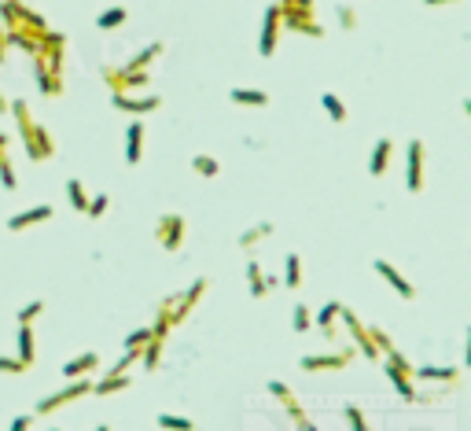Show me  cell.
Listing matches in <instances>:
<instances>
[{
	"instance_id": "obj_34",
	"label": "cell",
	"mask_w": 471,
	"mask_h": 431,
	"mask_svg": "<svg viewBox=\"0 0 471 431\" xmlns=\"http://www.w3.org/2000/svg\"><path fill=\"white\" fill-rule=\"evenodd\" d=\"M152 339H155L152 325H147V328H137L133 336H125V350H144V347H147V343H152Z\"/></svg>"
},
{
	"instance_id": "obj_6",
	"label": "cell",
	"mask_w": 471,
	"mask_h": 431,
	"mask_svg": "<svg viewBox=\"0 0 471 431\" xmlns=\"http://www.w3.org/2000/svg\"><path fill=\"white\" fill-rule=\"evenodd\" d=\"M184 232H188V225H184L181 214H162V218L155 222V240L166 251H181L184 247Z\"/></svg>"
},
{
	"instance_id": "obj_40",
	"label": "cell",
	"mask_w": 471,
	"mask_h": 431,
	"mask_svg": "<svg viewBox=\"0 0 471 431\" xmlns=\"http://www.w3.org/2000/svg\"><path fill=\"white\" fill-rule=\"evenodd\" d=\"M369 332H372V343H376V350L379 354H391L394 350V343H391V336L383 332V328H376V325H369Z\"/></svg>"
},
{
	"instance_id": "obj_28",
	"label": "cell",
	"mask_w": 471,
	"mask_h": 431,
	"mask_svg": "<svg viewBox=\"0 0 471 431\" xmlns=\"http://www.w3.org/2000/svg\"><path fill=\"white\" fill-rule=\"evenodd\" d=\"M265 236H272V222H258L254 229H247V232L240 236V247H243V251H250L254 244H262Z\"/></svg>"
},
{
	"instance_id": "obj_13",
	"label": "cell",
	"mask_w": 471,
	"mask_h": 431,
	"mask_svg": "<svg viewBox=\"0 0 471 431\" xmlns=\"http://www.w3.org/2000/svg\"><path fill=\"white\" fill-rule=\"evenodd\" d=\"M372 269H376V273H379L383 280H387V284H391V288H394V291H398L401 298H409V303L416 298V288H413L409 280H405V276H401V273H398V269H394V266L387 262V258H376V262H372Z\"/></svg>"
},
{
	"instance_id": "obj_1",
	"label": "cell",
	"mask_w": 471,
	"mask_h": 431,
	"mask_svg": "<svg viewBox=\"0 0 471 431\" xmlns=\"http://www.w3.org/2000/svg\"><path fill=\"white\" fill-rule=\"evenodd\" d=\"M8 111H11L15 122H18V137H23L26 155H30L33 162H48V159L55 155V140H52V133H48V129L41 125V122H33L30 107H26L23 100H11Z\"/></svg>"
},
{
	"instance_id": "obj_5",
	"label": "cell",
	"mask_w": 471,
	"mask_h": 431,
	"mask_svg": "<svg viewBox=\"0 0 471 431\" xmlns=\"http://www.w3.org/2000/svg\"><path fill=\"white\" fill-rule=\"evenodd\" d=\"M103 81L111 85V93H133V89H147L152 74L147 71H125V67H103Z\"/></svg>"
},
{
	"instance_id": "obj_38",
	"label": "cell",
	"mask_w": 471,
	"mask_h": 431,
	"mask_svg": "<svg viewBox=\"0 0 471 431\" xmlns=\"http://www.w3.org/2000/svg\"><path fill=\"white\" fill-rule=\"evenodd\" d=\"M0 185H4V192H15V188H18V181H15V166H11L8 155L0 159Z\"/></svg>"
},
{
	"instance_id": "obj_8",
	"label": "cell",
	"mask_w": 471,
	"mask_h": 431,
	"mask_svg": "<svg viewBox=\"0 0 471 431\" xmlns=\"http://www.w3.org/2000/svg\"><path fill=\"white\" fill-rule=\"evenodd\" d=\"M111 107H118V111H125V115L140 118V115H152V111H159V107H162V96H159V93H152V96H129V93H111Z\"/></svg>"
},
{
	"instance_id": "obj_23",
	"label": "cell",
	"mask_w": 471,
	"mask_h": 431,
	"mask_svg": "<svg viewBox=\"0 0 471 431\" xmlns=\"http://www.w3.org/2000/svg\"><path fill=\"white\" fill-rule=\"evenodd\" d=\"M125 387H129V373H118V376L107 373L103 380L92 383V395H118V391H125Z\"/></svg>"
},
{
	"instance_id": "obj_37",
	"label": "cell",
	"mask_w": 471,
	"mask_h": 431,
	"mask_svg": "<svg viewBox=\"0 0 471 431\" xmlns=\"http://www.w3.org/2000/svg\"><path fill=\"white\" fill-rule=\"evenodd\" d=\"M342 417H346V424H350L354 431H372L369 420H365V413H361L357 405H346V409H342Z\"/></svg>"
},
{
	"instance_id": "obj_26",
	"label": "cell",
	"mask_w": 471,
	"mask_h": 431,
	"mask_svg": "<svg viewBox=\"0 0 471 431\" xmlns=\"http://www.w3.org/2000/svg\"><path fill=\"white\" fill-rule=\"evenodd\" d=\"M320 107H324V111L332 115V122H335V125L346 122V103H342L335 93H320Z\"/></svg>"
},
{
	"instance_id": "obj_35",
	"label": "cell",
	"mask_w": 471,
	"mask_h": 431,
	"mask_svg": "<svg viewBox=\"0 0 471 431\" xmlns=\"http://www.w3.org/2000/svg\"><path fill=\"white\" fill-rule=\"evenodd\" d=\"M41 313H45V298H33V303H26L23 310H18V325H33Z\"/></svg>"
},
{
	"instance_id": "obj_16",
	"label": "cell",
	"mask_w": 471,
	"mask_h": 431,
	"mask_svg": "<svg viewBox=\"0 0 471 431\" xmlns=\"http://www.w3.org/2000/svg\"><path fill=\"white\" fill-rule=\"evenodd\" d=\"M144 159V122H129L125 125V162L137 166Z\"/></svg>"
},
{
	"instance_id": "obj_7",
	"label": "cell",
	"mask_w": 471,
	"mask_h": 431,
	"mask_svg": "<svg viewBox=\"0 0 471 431\" xmlns=\"http://www.w3.org/2000/svg\"><path fill=\"white\" fill-rule=\"evenodd\" d=\"M280 23H284V30H291V33L324 37V26L317 23V15H313V11H302V8H280Z\"/></svg>"
},
{
	"instance_id": "obj_19",
	"label": "cell",
	"mask_w": 471,
	"mask_h": 431,
	"mask_svg": "<svg viewBox=\"0 0 471 431\" xmlns=\"http://www.w3.org/2000/svg\"><path fill=\"white\" fill-rule=\"evenodd\" d=\"M416 380H435V383H457L460 380V369H453V365H420V369H413Z\"/></svg>"
},
{
	"instance_id": "obj_2",
	"label": "cell",
	"mask_w": 471,
	"mask_h": 431,
	"mask_svg": "<svg viewBox=\"0 0 471 431\" xmlns=\"http://www.w3.org/2000/svg\"><path fill=\"white\" fill-rule=\"evenodd\" d=\"M0 23H8V30H15V26H26V30H48V23H45V15H37V11H30L23 0H0Z\"/></svg>"
},
{
	"instance_id": "obj_20",
	"label": "cell",
	"mask_w": 471,
	"mask_h": 431,
	"mask_svg": "<svg viewBox=\"0 0 471 431\" xmlns=\"http://www.w3.org/2000/svg\"><path fill=\"white\" fill-rule=\"evenodd\" d=\"M339 310H342V303H328V306H320L317 310V317H313V328H320L328 339L335 336V321H339Z\"/></svg>"
},
{
	"instance_id": "obj_17",
	"label": "cell",
	"mask_w": 471,
	"mask_h": 431,
	"mask_svg": "<svg viewBox=\"0 0 471 431\" xmlns=\"http://www.w3.org/2000/svg\"><path fill=\"white\" fill-rule=\"evenodd\" d=\"M96 365H100V358H96L92 350H85V354H78V358H70L67 365H63V376H67V380L92 376V373H96Z\"/></svg>"
},
{
	"instance_id": "obj_14",
	"label": "cell",
	"mask_w": 471,
	"mask_h": 431,
	"mask_svg": "<svg viewBox=\"0 0 471 431\" xmlns=\"http://www.w3.org/2000/svg\"><path fill=\"white\" fill-rule=\"evenodd\" d=\"M52 218V207L48 203H37V207H30V210H23V214H11L8 218V229L11 232H23V229H30V225H37V222H48Z\"/></svg>"
},
{
	"instance_id": "obj_29",
	"label": "cell",
	"mask_w": 471,
	"mask_h": 431,
	"mask_svg": "<svg viewBox=\"0 0 471 431\" xmlns=\"http://www.w3.org/2000/svg\"><path fill=\"white\" fill-rule=\"evenodd\" d=\"M247 280H250V295H254V298H265V291H269V276H262V266H258V262H250V266H247Z\"/></svg>"
},
{
	"instance_id": "obj_48",
	"label": "cell",
	"mask_w": 471,
	"mask_h": 431,
	"mask_svg": "<svg viewBox=\"0 0 471 431\" xmlns=\"http://www.w3.org/2000/svg\"><path fill=\"white\" fill-rule=\"evenodd\" d=\"M464 365L471 369V328H467V354H464Z\"/></svg>"
},
{
	"instance_id": "obj_3",
	"label": "cell",
	"mask_w": 471,
	"mask_h": 431,
	"mask_svg": "<svg viewBox=\"0 0 471 431\" xmlns=\"http://www.w3.org/2000/svg\"><path fill=\"white\" fill-rule=\"evenodd\" d=\"M339 321L350 328V336H354V350H361V358H369V361H383V354L376 350V343H372V332H369V325H365V321H361L354 310H346V306H342V310H339Z\"/></svg>"
},
{
	"instance_id": "obj_39",
	"label": "cell",
	"mask_w": 471,
	"mask_h": 431,
	"mask_svg": "<svg viewBox=\"0 0 471 431\" xmlns=\"http://www.w3.org/2000/svg\"><path fill=\"white\" fill-rule=\"evenodd\" d=\"M137 361H140V350H125V358H118V361L111 365V376H118V373H129Z\"/></svg>"
},
{
	"instance_id": "obj_21",
	"label": "cell",
	"mask_w": 471,
	"mask_h": 431,
	"mask_svg": "<svg viewBox=\"0 0 471 431\" xmlns=\"http://www.w3.org/2000/svg\"><path fill=\"white\" fill-rule=\"evenodd\" d=\"M162 56V41H152V45H147V48H140L129 63H125V71H147V67H152V63Z\"/></svg>"
},
{
	"instance_id": "obj_31",
	"label": "cell",
	"mask_w": 471,
	"mask_h": 431,
	"mask_svg": "<svg viewBox=\"0 0 471 431\" xmlns=\"http://www.w3.org/2000/svg\"><path fill=\"white\" fill-rule=\"evenodd\" d=\"M155 424H159V427H166V431H196V420L177 417V413H159V417H155Z\"/></svg>"
},
{
	"instance_id": "obj_4",
	"label": "cell",
	"mask_w": 471,
	"mask_h": 431,
	"mask_svg": "<svg viewBox=\"0 0 471 431\" xmlns=\"http://www.w3.org/2000/svg\"><path fill=\"white\" fill-rule=\"evenodd\" d=\"M92 383H96V380L81 376V380H74L70 387H63V391L41 398V402H37V417H48V413H55L59 405H67V402H74V398H81V395H92Z\"/></svg>"
},
{
	"instance_id": "obj_30",
	"label": "cell",
	"mask_w": 471,
	"mask_h": 431,
	"mask_svg": "<svg viewBox=\"0 0 471 431\" xmlns=\"http://www.w3.org/2000/svg\"><path fill=\"white\" fill-rule=\"evenodd\" d=\"M67 199H70V207H74L78 214L89 210V196H85V185H81L78 177H70V181H67Z\"/></svg>"
},
{
	"instance_id": "obj_41",
	"label": "cell",
	"mask_w": 471,
	"mask_h": 431,
	"mask_svg": "<svg viewBox=\"0 0 471 431\" xmlns=\"http://www.w3.org/2000/svg\"><path fill=\"white\" fill-rule=\"evenodd\" d=\"M107 207H111V196H103V192H100V196L89 199V210H85V214H89V218H103Z\"/></svg>"
},
{
	"instance_id": "obj_32",
	"label": "cell",
	"mask_w": 471,
	"mask_h": 431,
	"mask_svg": "<svg viewBox=\"0 0 471 431\" xmlns=\"http://www.w3.org/2000/svg\"><path fill=\"white\" fill-rule=\"evenodd\" d=\"M162 343H166V339H152V343H147V347L140 350V361H144L147 373L159 369V361H162Z\"/></svg>"
},
{
	"instance_id": "obj_12",
	"label": "cell",
	"mask_w": 471,
	"mask_h": 431,
	"mask_svg": "<svg viewBox=\"0 0 471 431\" xmlns=\"http://www.w3.org/2000/svg\"><path fill=\"white\" fill-rule=\"evenodd\" d=\"M357 358V350H339V354H309L302 358L306 373H320V369H346V365Z\"/></svg>"
},
{
	"instance_id": "obj_44",
	"label": "cell",
	"mask_w": 471,
	"mask_h": 431,
	"mask_svg": "<svg viewBox=\"0 0 471 431\" xmlns=\"http://www.w3.org/2000/svg\"><path fill=\"white\" fill-rule=\"evenodd\" d=\"M276 4H280V8H302V11H313L317 8L313 0H276Z\"/></svg>"
},
{
	"instance_id": "obj_50",
	"label": "cell",
	"mask_w": 471,
	"mask_h": 431,
	"mask_svg": "<svg viewBox=\"0 0 471 431\" xmlns=\"http://www.w3.org/2000/svg\"><path fill=\"white\" fill-rule=\"evenodd\" d=\"M464 111H467V118H471V100H464Z\"/></svg>"
},
{
	"instance_id": "obj_36",
	"label": "cell",
	"mask_w": 471,
	"mask_h": 431,
	"mask_svg": "<svg viewBox=\"0 0 471 431\" xmlns=\"http://www.w3.org/2000/svg\"><path fill=\"white\" fill-rule=\"evenodd\" d=\"M291 325H295V332H309V328H313V313H309L302 303H298V306L291 310Z\"/></svg>"
},
{
	"instance_id": "obj_43",
	"label": "cell",
	"mask_w": 471,
	"mask_h": 431,
	"mask_svg": "<svg viewBox=\"0 0 471 431\" xmlns=\"http://www.w3.org/2000/svg\"><path fill=\"white\" fill-rule=\"evenodd\" d=\"M339 26L342 30H357V11L354 8H339Z\"/></svg>"
},
{
	"instance_id": "obj_24",
	"label": "cell",
	"mask_w": 471,
	"mask_h": 431,
	"mask_svg": "<svg viewBox=\"0 0 471 431\" xmlns=\"http://www.w3.org/2000/svg\"><path fill=\"white\" fill-rule=\"evenodd\" d=\"M228 100L243 103V107H269V93H262V89H232Z\"/></svg>"
},
{
	"instance_id": "obj_10",
	"label": "cell",
	"mask_w": 471,
	"mask_h": 431,
	"mask_svg": "<svg viewBox=\"0 0 471 431\" xmlns=\"http://www.w3.org/2000/svg\"><path fill=\"white\" fill-rule=\"evenodd\" d=\"M280 30H284V23H280V4H269V8H265V19H262V41H258V52H262L265 59L276 52Z\"/></svg>"
},
{
	"instance_id": "obj_51",
	"label": "cell",
	"mask_w": 471,
	"mask_h": 431,
	"mask_svg": "<svg viewBox=\"0 0 471 431\" xmlns=\"http://www.w3.org/2000/svg\"><path fill=\"white\" fill-rule=\"evenodd\" d=\"M96 431H111V427H107V424H100V427H96Z\"/></svg>"
},
{
	"instance_id": "obj_46",
	"label": "cell",
	"mask_w": 471,
	"mask_h": 431,
	"mask_svg": "<svg viewBox=\"0 0 471 431\" xmlns=\"http://www.w3.org/2000/svg\"><path fill=\"white\" fill-rule=\"evenodd\" d=\"M427 8H442V4H457V0H423Z\"/></svg>"
},
{
	"instance_id": "obj_33",
	"label": "cell",
	"mask_w": 471,
	"mask_h": 431,
	"mask_svg": "<svg viewBox=\"0 0 471 431\" xmlns=\"http://www.w3.org/2000/svg\"><path fill=\"white\" fill-rule=\"evenodd\" d=\"M191 170H196L199 177H218L221 174V162L213 159V155H196V159H191Z\"/></svg>"
},
{
	"instance_id": "obj_49",
	"label": "cell",
	"mask_w": 471,
	"mask_h": 431,
	"mask_svg": "<svg viewBox=\"0 0 471 431\" xmlns=\"http://www.w3.org/2000/svg\"><path fill=\"white\" fill-rule=\"evenodd\" d=\"M8 107H11V103H8L4 96H0V115H8Z\"/></svg>"
},
{
	"instance_id": "obj_42",
	"label": "cell",
	"mask_w": 471,
	"mask_h": 431,
	"mask_svg": "<svg viewBox=\"0 0 471 431\" xmlns=\"http://www.w3.org/2000/svg\"><path fill=\"white\" fill-rule=\"evenodd\" d=\"M26 369H30V365H23L18 358H4V354H0V373H11V376H18V373H26Z\"/></svg>"
},
{
	"instance_id": "obj_15",
	"label": "cell",
	"mask_w": 471,
	"mask_h": 431,
	"mask_svg": "<svg viewBox=\"0 0 471 431\" xmlns=\"http://www.w3.org/2000/svg\"><path fill=\"white\" fill-rule=\"evenodd\" d=\"M33 78H37V85H41V93H45L48 100L63 93V78L48 71V63H45V56H37V59H33Z\"/></svg>"
},
{
	"instance_id": "obj_27",
	"label": "cell",
	"mask_w": 471,
	"mask_h": 431,
	"mask_svg": "<svg viewBox=\"0 0 471 431\" xmlns=\"http://www.w3.org/2000/svg\"><path fill=\"white\" fill-rule=\"evenodd\" d=\"M284 269H287V273H284V284L295 291L298 284H302V258H298V254L291 251V254L284 258Z\"/></svg>"
},
{
	"instance_id": "obj_45",
	"label": "cell",
	"mask_w": 471,
	"mask_h": 431,
	"mask_svg": "<svg viewBox=\"0 0 471 431\" xmlns=\"http://www.w3.org/2000/svg\"><path fill=\"white\" fill-rule=\"evenodd\" d=\"M26 427H30V417H15L11 420V431H26Z\"/></svg>"
},
{
	"instance_id": "obj_47",
	"label": "cell",
	"mask_w": 471,
	"mask_h": 431,
	"mask_svg": "<svg viewBox=\"0 0 471 431\" xmlns=\"http://www.w3.org/2000/svg\"><path fill=\"white\" fill-rule=\"evenodd\" d=\"M8 155V133H0V159Z\"/></svg>"
},
{
	"instance_id": "obj_11",
	"label": "cell",
	"mask_w": 471,
	"mask_h": 431,
	"mask_svg": "<svg viewBox=\"0 0 471 431\" xmlns=\"http://www.w3.org/2000/svg\"><path fill=\"white\" fill-rule=\"evenodd\" d=\"M383 373L391 376V383H394V391L405 398V402H431V395H420L416 387H413V376L409 373H401L398 365H391V361H383Z\"/></svg>"
},
{
	"instance_id": "obj_18",
	"label": "cell",
	"mask_w": 471,
	"mask_h": 431,
	"mask_svg": "<svg viewBox=\"0 0 471 431\" xmlns=\"http://www.w3.org/2000/svg\"><path fill=\"white\" fill-rule=\"evenodd\" d=\"M391 152H394L391 137H379V140H376V147H372V162H369V174H372V177H383V174H387V166H391Z\"/></svg>"
},
{
	"instance_id": "obj_25",
	"label": "cell",
	"mask_w": 471,
	"mask_h": 431,
	"mask_svg": "<svg viewBox=\"0 0 471 431\" xmlns=\"http://www.w3.org/2000/svg\"><path fill=\"white\" fill-rule=\"evenodd\" d=\"M125 19H129V11H125V4H115V8H107V11H100L96 15V26L100 30H118Z\"/></svg>"
},
{
	"instance_id": "obj_9",
	"label": "cell",
	"mask_w": 471,
	"mask_h": 431,
	"mask_svg": "<svg viewBox=\"0 0 471 431\" xmlns=\"http://www.w3.org/2000/svg\"><path fill=\"white\" fill-rule=\"evenodd\" d=\"M405 188L413 192H423V140H409L405 147Z\"/></svg>"
},
{
	"instance_id": "obj_22",
	"label": "cell",
	"mask_w": 471,
	"mask_h": 431,
	"mask_svg": "<svg viewBox=\"0 0 471 431\" xmlns=\"http://www.w3.org/2000/svg\"><path fill=\"white\" fill-rule=\"evenodd\" d=\"M37 358V343H33V325H18V361L33 365Z\"/></svg>"
},
{
	"instance_id": "obj_52",
	"label": "cell",
	"mask_w": 471,
	"mask_h": 431,
	"mask_svg": "<svg viewBox=\"0 0 471 431\" xmlns=\"http://www.w3.org/2000/svg\"><path fill=\"white\" fill-rule=\"evenodd\" d=\"M52 431H59V427H52Z\"/></svg>"
}]
</instances>
